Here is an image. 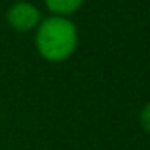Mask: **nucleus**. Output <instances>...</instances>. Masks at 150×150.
I'll return each instance as SVG.
<instances>
[{
	"label": "nucleus",
	"instance_id": "f257e3e1",
	"mask_svg": "<svg viewBox=\"0 0 150 150\" xmlns=\"http://www.w3.org/2000/svg\"><path fill=\"white\" fill-rule=\"evenodd\" d=\"M77 47V30L63 16H52L40 23L37 30V49L47 61H63Z\"/></svg>",
	"mask_w": 150,
	"mask_h": 150
},
{
	"label": "nucleus",
	"instance_id": "f03ea898",
	"mask_svg": "<svg viewBox=\"0 0 150 150\" xmlns=\"http://www.w3.org/2000/svg\"><path fill=\"white\" fill-rule=\"evenodd\" d=\"M9 25L18 32H30L40 23V12L35 5L28 2H18L14 4L7 12Z\"/></svg>",
	"mask_w": 150,
	"mask_h": 150
},
{
	"label": "nucleus",
	"instance_id": "7ed1b4c3",
	"mask_svg": "<svg viewBox=\"0 0 150 150\" xmlns=\"http://www.w3.org/2000/svg\"><path fill=\"white\" fill-rule=\"evenodd\" d=\"M84 0H45V5L51 12H54L56 16H68L75 12Z\"/></svg>",
	"mask_w": 150,
	"mask_h": 150
},
{
	"label": "nucleus",
	"instance_id": "20e7f679",
	"mask_svg": "<svg viewBox=\"0 0 150 150\" xmlns=\"http://www.w3.org/2000/svg\"><path fill=\"white\" fill-rule=\"evenodd\" d=\"M140 124H142V127L150 133V101L142 108V112H140Z\"/></svg>",
	"mask_w": 150,
	"mask_h": 150
}]
</instances>
